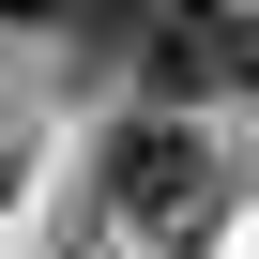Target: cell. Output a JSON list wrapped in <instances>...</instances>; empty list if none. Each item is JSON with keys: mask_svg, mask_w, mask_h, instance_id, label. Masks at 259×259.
I'll return each mask as SVG.
<instances>
[{"mask_svg": "<svg viewBox=\"0 0 259 259\" xmlns=\"http://www.w3.org/2000/svg\"><path fill=\"white\" fill-rule=\"evenodd\" d=\"M107 198L138 213V229H198V213H213V153L183 138V122H122V153H107Z\"/></svg>", "mask_w": 259, "mask_h": 259, "instance_id": "cell-1", "label": "cell"}, {"mask_svg": "<svg viewBox=\"0 0 259 259\" xmlns=\"http://www.w3.org/2000/svg\"><path fill=\"white\" fill-rule=\"evenodd\" d=\"M229 92H259V0L229 16Z\"/></svg>", "mask_w": 259, "mask_h": 259, "instance_id": "cell-2", "label": "cell"}, {"mask_svg": "<svg viewBox=\"0 0 259 259\" xmlns=\"http://www.w3.org/2000/svg\"><path fill=\"white\" fill-rule=\"evenodd\" d=\"M31 16H61V0H0V31H31Z\"/></svg>", "mask_w": 259, "mask_h": 259, "instance_id": "cell-3", "label": "cell"}]
</instances>
